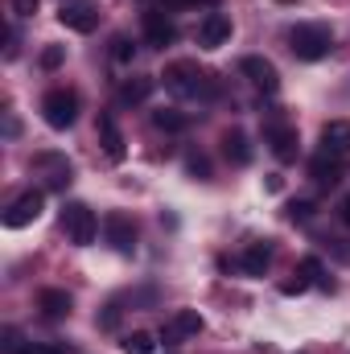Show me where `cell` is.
I'll list each match as a JSON object with an SVG mask.
<instances>
[{"label": "cell", "mask_w": 350, "mask_h": 354, "mask_svg": "<svg viewBox=\"0 0 350 354\" xmlns=\"http://www.w3.org/2000/svg\"><path fill=\"white\" fill-rule=\"evenodd\" d=\"M161 83L181 95V99H202V103H210L223 83H219V75H210V71H202L198 62H190V58H181V62H169L165 66V75H161Z\"/></svg>", "instance_id": "obj_1"}, {"label": "cell", "mask_w": 350, "mask_h": 354, "mask_svg": "<svg viewBox=\"0 0 350 354\" xmlns=\"http://www.w3.org/2000/svg\"><path fill=\"white\" fill-rule=\"evenodd\" d=\"M288 50L301 62H322L334 50V29L326 21H297L288 29Z\"/></svg>", "instance_id": "obj_2"}, {"label": "cell", "mask_w": 350, "mask_h": 354, "mask_svg": "<svg viewBox=\"0 0 350 354\" xmlns=\"http://www.w3.org/2000/svg\"><path fill=\"white\" fill-rule=\"evenodd\" d=\"M42 120L54 128V132H66L75 120H79V91L71 87H54L42 95Z\"/></svg>", "instance_id": "obj_3"}, {"label": "cell", "mask_w": 350, "mask_h": 354, "mask_svg": "<svg viewBox=\"0 0 350 354\" xmlns=\"http://www.w3.org/2000/svg\"><path fill=\"white\" fill-rule=\"evenodd\" d=\"M95 231H99V223H95V210H91L87 202H66L62 206V235L75 248H91Z\"/></svg>", "instance_id": "obj_4"}, {"label": "cell", "mask_w": 350, "mask_h": 354, "mask_svg": "<svg viewBox=\"0 0 350 354\" xmlns=\"http://www.w3.org/2000/svg\"><path fill=\"white\" fill-rule=\"evenodd\" d=\"M42 206H46V194H42V189H25V194H17V198L4 206L0 223H4L8 231H21V227H29V223L42 218Z\"/></svg>", "instance_id": "obj_5"}, {"label": "cell", "mask_w": 350, "mask_h": 354, "mask_svg": "<svg viewBox=\"0 0 350 354\" xmlns=\"http://www.w3.org/2000/svg\"><path fill=\"white\" fill-rule=\"evenodd\" d=\"M264 145L272 149V157L276 161H297V128L288 124V120H280L276 111L268 115V124H264Z\"/></svg>", "instance_id": "obj_6"}, {"label": "cell", "mask_w": 350, "mask_h": 354, "mask_svg": "<svg viewBox=\"0 0 350 354\" xmlns=\"http://www.w3.org/2000/svg\"><path fill=\"white\" fill-rule=\"evenodd\" d=\"M202 330H206V322H202V313H198V309H174V313H169V322L161 326V342H165V346H177V342L198 338Z\"/></svg>", "instance_id": "obj_7"}, {"label": "cell", "mask_w": 350, "mask_h": 354, "mask_svg": "<svg viewBox=\"0 0 350 354\" xmlns=\"http://www.w3.org/2000/svg\"><path fill=\"white\" fill-rule=\"evenodd\" d=\"M239 75H243L256 91H264V95H276V91H280V71H276L268 58H260V54H248V58L239 62Z\"/></svg>", "instance_id": "obj_8"}, {"label": "cell", "mask_w": 350, "mask_h": 354, "mask_svg": "<svg viewBox=\"0 0 350 354\" xmlns=\"http://www.w3.org/2000/svg\"><path fill=\"white\" fill-rule=\"evenodd\" d=\"M103 235H107V243H111L116 252H124V256H132V252H136V223H132L128 214L111 210V214L103 218Z\"/></svg>", "instance_id": "obj_9"}, {"label": "cell", "mask_w": 350, "mask_h": 354, "mask_svg": "<svg viewBox=\"0 0 350 354\" xmlns=\"http://www.w3.org/2000/svg\"><path fill=\"white\" fill-rule=\"evenodd\" d=\"M58 21H62L71 33H91V29L99 25V8H95L91 0H62Z\"/></svg>", "instance_id": "obj_10"}, {"label": "cell", "mask_w": 350, "mask_h": 354, "mask_svg": "<svg viewBox=\"0 0 350 354\" xmlns=\"http://www.w3.org/2000/svg\"><path fill=\"white\" fill-rule=\"evenodd\" d=\"M29 169L46 174V185H50V189H66V185H71V177H75L71 161H66V157H58V153H37V157L29 161Z\"/></svg>", "instance_id": "obj_11"}, {"label": "cell", "mask_w": 350, "mask_h": 354, "mask_svg": "<svg viewBox=\"0 0 350 354\" xmlns=\"http://www.w3.org/2000/svg\"><path fill=\"white\" fill-rule=\"evenodd\" d=\"M227 41H231V17L227 12H206L198 21V46L202 50H219Z\"/></svg>", "instance_id": "obj_12"}, {"label": "cell", "mask_w": 350, "mask_h": 354, "mask_svg": "<svg viewBox=\"0 0 350 354\" xmlns=\"http://www.w3.org/2000/svg\"><path fill=\"white\" fill-rule=\"evenodd\" d=\"M145 41H149L153 50H165V46L177 41V25L169 21L165 8H161V12H145Z\"/></svg>", "instance_id": "obj_13"}, {"label": "cell", "mask_w": 350, "mask_h": 354, "mask_svg": "<svg viewBox=\"0 0 350 354\" xmlns=\"http://www.w3.org/2000/svg\"><path fill=\"white\" fill-rule=\"evenodd\" d=\"M272 260H276V243H272V239H256V243H248V248H243L239 268H243L248 276H268Z\"/></svg>", "instance_id": "obj_14"}, {"label": "cell", "mask_w": 350, "mask_h": 354, "mask_svg": "<svg viewBox=\"0 0 350 354\" xmlns=\"http://www.w3.org/2000/svg\"><path fill=\"white\" fill-rule=\"evenodd\" d=\"M99 145H103V157L111 161V165H120L124 161V132H120V124H116V115L111 111H103L99 115Z\"/></svg>", "instance_id": "obj_15"}, {"label": "cell", "mask_w": 350, "mask_h": 354, "mask_svg": "<svg viewBox=\"0 0 350 354\" xmlns=\"http://www.w3.org/2000/svg\"><path fill=\"white\" fill-rule=\"evenodd\" d=\"M309 177H313L317 185H338V181L347 177V157H334V153H317V157L309 161Z\"/></svg>", "instance_id": "obj_16"}, {"label": "cell", "mask_w": 350, "mask_h": 354, "mask_svg": "<svg viewBox=\"0 0 350 354\" xmlns=\"http://www.w3.org/2000/svg\"><path fill=\"white\" fill-rule=\"evenodd\" d=\"M71 292L66 288H42L37 292V309H42V317L46 322H66L71 317Z\"/></svg>", "instance_id": "obj_17"}, {"label": "cell", "mask_w": 350, "mask_h": 354, "mask_svg": "<svg viewBox=\"0 0 350 354\" xmlns=\"http://www.w3.org/2000/svg\"><path fill=\"white\" fill-rule=\"evenodd\" d=\"M322 153L350 157V120H330V124H322Z\"/></svg>", "instance_id": "obj_18"}, {"label": "cell", "mask_w": 350, "mask_h": 354, "mask_svg": "<svg viewBox=\"0 0 350 354\" xmlns=\"http://www.w3.org/2000/svg\"><path fill=\"white\" fill-rule=\"evenodd\" d=\"M157 87V79H149V75H132V79H124L120 91H116V99L124 103V107H136V103H145L149 95Z\"/></svg>", "instance_id": "obj_19"}, {"label": "cell", "mask_w": 350, "mask_h": 354, "mask_svg": "<svg viewBox=\"0 0 350 354\" xmlns=\"http://www.w3.org/2000/svg\"><path fill=\"white\" fill-rule=\"evenodd\" d=\"M223 157L235 165V169H243V165H252V145H248V136L239 132V128H231V132H223Z\"/></svg>", "instance_id": "obj_20"}, {"label": "cell", "mask_w": 350, "mask_h": 354, "mask_svg": "<svg viewBox=\"0 0 350 354\" xmlns=\"http://www.w3.org/2000/svg\"><path fill=\"white\" fill-rule=\"evenodd\" d=\"M149 120H153V128H157V132H185V128H190V115H185V111H177V107H157Z\"/></svg>", "instance_id": "obj_21"}, {"label": "cell", "mask_w": 350, "mask_h": 354, "mask_svg": "<svg viewBox=\"0 0 350 354\" xmlns=\"http://www.w3.org/2000/svg\"><path fill=\"white\" fill-rule=\"evenodd\" d=\"M297 272H301V276H305L309 284H317V288H326V292H334V280L326 276V264H322L317 256H305V260L297 264Z\"/></svg>", "instance_id": "obj_22"}, {"label": "cell", "mask_w": 350, "mask_h": 354, "mask_svg": "<svg viewBox=\"0 0 350 354\" xmlns=\"http://www.w3.org/2000/svg\"><path fill=\"white\" fill-rule=\"evenodd\" d=\"M124 354H153L157 351V342H153V334H145V330H132V334H124Z\"/></svg>", "instance_id": "obj_23"}, {"label": "cell", "mask_w": 350, "mask_h": 354, "mask_svg": "<svg viewBox=\"0 0 350 354\" xmlns=\"http://www.w3.org/2000/svg\"><path fill=\"white\" fill-rule=\"evenodd\" d=\"M0 351H4V354H29L25 334H21L17 326H4V334H0Z\"/></svg>", "instance_id": "obj_24"}, {"label": "cell", "mask_w": 350, "mask_h": 354, "mask_svg": "<svg viewBox=\"0 0 350 354\" xmlns=\"http://www.w3.org/2000/svg\"><path fill=\"white\" fill-rule=\"evenodd\" d=\"M62 62H66V46H46V50H42V66H46V71H58Z\"/></svg>", "instance_id": "obj_25"}, {"label": "cell", "mask_w": 350, "mask_h": 354, "mask_svg": "<svg viewBox=\"0 0 350 354\" xmlns=\"http://www.w3.org/2000/svg\"><path fill=\"white\" fill-rule=\"evenodd\" d=\"M132 54H136V46H132L128 37H116V41H111V58H116V62H132Z\"/></svg>", "instance_id": "obj_26"}, {"label": "cell", "mask_w": 350, "mask_h": 354, "mask_svg": "<svg viewBox=\"0 0 350 354\" xmlns=\"http://www.w3.org/2000/svg\"><path fill=\"white\" fill-rule=\"evenodd\" d=\"M313 218V202H288V223H309Z\"/></svg>", "instance_id": "obj_27"}, {"label": "cell", "mask_w": 350, "mask_h": 354, "mask_svg": "<svg viewBox=\"0 0 350 354\" xmlns=\"http://www.w3.org/2000/svg\"><path fill=\"white\" fill-rule=\"evenodd\" d=\"M185 169H190V174L198 177V181H206V177H210V161H206L202 153H194V157L185 161Z\"/></svg>", "instance_id": "obj_28"}, {"label": "cell", "mask_w": 350, "mask_h": 354, "mask_svg": "<svg viewBox=\"0 0 350 354\" xmlns=\"http://www.w3.org/2000/svg\"><path fill=\"white\" fill-rule=\"evenodd\" d=\"M293 276H297V280H284V284H280V292H284V297H301V292L309 288V280H305L301 272H293Z\"/></svg>", "instance_id": "obj_29"}, {"label": "cell", "mask_w": 350, "mask_h": 354, "mask_svg": "<svg viewBox=\"0 0 350 354\" xmlns=\"http://www.w3.org/2000/svg\"><path fill=\"white\" fill-rule=\"evenodd\" d=\"M161 4H165V12H185L194 4H219V0H161Z\"/></svg>", "instance_id": "obj_30"}, {"label": "cell", "mask_w": 350, "mask_h": 354, "mask_svg": "<svg viewBox=\"0 0 350 354\" xmlns=\"http://www.w3.org/2000/svg\"><path fill=\"white\" fill-rule=\"evenodd\" d=\"M37 12V0H12V17H33Z\"/></svg>", "instance_id": "obj_31"}, {"label": "cell", "mask_w": 350, "mask_h": 354, "mask_svg": "<svg viewBox=\"0 0 350 354\" xmlns=\"http://www.w3.org/2000/svg\"><path fill=\"white\" fill-rule=\"evenodd\" d=\"M29 354H71V351L58 346V342H37V346H29Z\"/></svg>", "instance_id": "obj_32"}, {"label": "cell", "mask_w": 350, "mask_h": 354, "mask_svg": "<svg viewBox=\"0 0 350 354\" xmlns=\"http://www.w3.org/2000/svg\"><path fill=\"white\" fill-rule=\"evenodd\" d=\"M17 25H8V46H4V58H17Z\"/></svg>", "instance_id": "obj_33"}, {"label": "cell", "mask_w": 350, "mask_h": 354, "mask_svg": "<svg viewBox=\"0 0 350 354\" xmlns=\"http://www.w3.org/2000/svg\"><path fill=\"white\" fill-rule=\"evenodd\" d=\"M338 218L350 227V198H342V202H338Z\"/></svg>", "instance_id": "obj_34"}, {"label": "cell", "mask_w": 350, "mask_h": 354, "mask_svg": "<svg viewBox=\"0 0 350 354\" xmlns=\"http://www.w3.org/2000/svg\"><path fill=\"white\" fill-rule=\"evenodd\" d=\"M280 4H293V0H280Z\"/></svg>", "instance_id": "obj_35"}]
</instances>
